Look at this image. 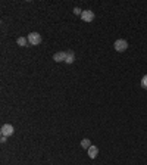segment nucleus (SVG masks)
<instances>
[{
  "label": "nucleus",
  "instance_id": "nucleus-1",
  "mask_svg": "<svg viewBox=\"0 0 147 165\" xmlns=\"http://www.w3.org/2000/svg\"><path fill=\"white\" fill-rule=\"evenodd\" d=\"M26 40H28V43H30L31 46H37V44L41 43V36H40L38 32H30V34L26 36Z\"/></svg>",
  "mask_w": 147,
  "mask_h": 165
},
{
  "label": "nucleus",
  "instance_id": "nucleus-2",
  "mask_svg": "<svg viewBox=\"0 0 147 165\" xmlns=\"http://www.w3.org/2000/svg\"><path fill=\"white\" fill-rule=\"evenodd\" d=\"M0 133H2L3 137H11L12 134L15 133V130H13V127H12L11 124H3L2 128H0Z\"/></svg>",
  "mask_w": 147,
  "mask_h": 165
},
{
  "label": "nucleus",
  "instance_id": "nucleus-3",
  "mask_svg": "<svg viewBox=\"0 0 147 165\" xmlns=\"http://www.w3.org/2000/svg\"><path fill=\"white\" fill-rule=\"evenodd\" d=\"M116 52H125L128 49V41L124 40V38H119V40L115 41V44H113Z\"/></svg>",
  "mask_w": 147,
  "mask_h": 165
},
{
  "label": "nucleus",
  "instance_id": "nucleus-4",
  "mask_svg": "<svg viewBox=\"0 0 147 165\" xmlns=\"http://www.w3.org/2000/svg\"><path fill=\"white\" fill-rule=\"evenodd\" d=\"M96 15L93 10H83V13H81V19L85 21V22H91V21H94Z\"/></svg>",
  "mask_w": 147,
  "mask_h": 165
},
{
  "label": "nucleus",
  "instance_id": "nucleus-5",
  "mask_svg": "<svg viewBox=\"0 0 147 165\" xmlns=\"http://www.w3.org/2000/svg\"><path fill=\"white\" fill-rule=\"evenodd\" d=\"M53 61L55 62H65L66 61V52H58L53 55Z\"/></svg>",
  "mask_w": 147,
  "mask_h": 165
},
{
  "label": "nucleus",
  "instance_id": "nucleus-6",
  "mask_svg": "<svg viewBox=\"0 0 147 165\" xmlns=\"http://www.w3.org/2000/svg\"><path fill=\"white\" fill-rule=\"evenodd\" d=\"M87 152H88V156H90V158H91V159H94L96 156H97V153H99V148L91 144L88 149H87Z\"/></svg>",
  "mask_w": 147,
  "mask_h": 165
},
{
  "label": "nucleus",
  "instance_id": "nucleus-7",
  "mask_svg": "<svg viewBox=\"0 0 147 165\" xmlns=\"http://www.w3.org/2000/svg\"><path fill=\"white\" fill-rule=\"evenodd\" d=\"M66 63H69V65H71V63H74V62H75V53H74L72 50H68L66 52Z\"/></svg>",
  "mask_w": 147,
  "mask_h": 165
},
{
  "label": "nucleus",
  "instance_id": "nucleus-8",
  "mask_svg": "<svg viewBox=\"0 0 147 165\" xmlns=\"http://www.w3.org/2000/svg\"><path fill=\"white\" fill-rule=\"evenodd\" d=\"M16 43H18V46L24 47V46H26V44H28V40H26L25 37H19V38L16 40Z\"/></svg>",
  "mask_w": 147,
  "mask_h": 165
},
{
  "label": "nucleus",
  "instance_id": "nucleus-9",
  "mask_svg": "<svg viewBox=\"0 0 147 165\" xmlns=\"http://www.w3.org/2000/svg\"><path fill=\"white\" fill-rule=\"evenodd\" d=\"M81 146H83L84 149H88L90 146H91V142H90V139H83V140H81Z\"/></svg>",
  "mask_w": 147,
  "mask_h": 165
},
{
  "label": "nucleus",
  "instance_id": "nucleus-10",
  "mask_svg": "<svg viewBox=\"0 0 147 165\" xmlns=\"http://www.w3.org/2000/svg\"><path fill=\"white\" fill-rule=\"evenodd\" d=\"M141 87H143V88H146V90H147V74L141 78Z\"/></svg>",
  "mask_w": 147,
  "mask_h": 165
},
{
  "label": "nucleus",
  "instance_id": "nucleus-11",
  "mask_svg": "<svg viewBox=\"0 0 147 165\" xmlns=\"http://www.w3.org/2000/svg\"><path fill=\"white\" fill-rule=\"evenodd\" d=\"M74 13H75V15H81V13H83V10L79 9V8H75V9H74Z\"/></svg>",
  "mask_w": 147,
  "mask_h": 165
},
{
  "label": "nucleus",
  "instance_id": "nucleus-12",
  "mask_svg": "<svg viewBox=\"0 0 147 165\" xmlns=\"http://www.w3.org/2000/svg\"><path fill=\"white\" fill-rule=\"evenodd\" d=\"M6 140H7V137H3V136H2V139H0V142H2V143H6Z\"/></svg>",
  "mask_w": 147,
  "mask_h": 165
}]
</instances>
